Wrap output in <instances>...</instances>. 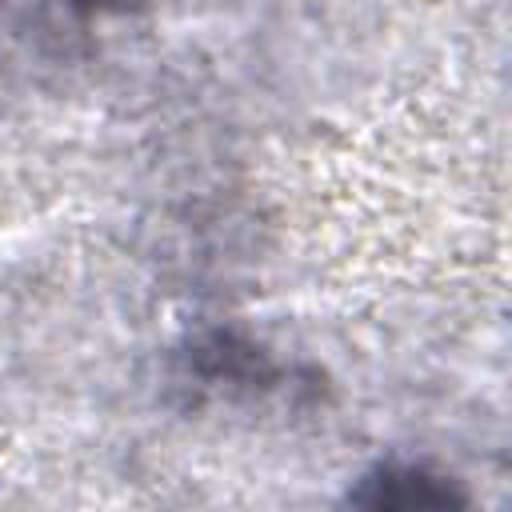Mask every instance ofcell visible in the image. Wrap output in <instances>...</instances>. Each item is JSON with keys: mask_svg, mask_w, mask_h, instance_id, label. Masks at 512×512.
<instances>
[{"mask_svg": "<svg viewBox=\"0 0 512 512\" xmlns=\"http://www.w3.org/2000/svg\"><path fill=\"white\" fill-rule=\"evenodd\" d=\"M360 504H396V508H428V504H460V492H452L448 480L424 476L420 468H384L372 480H364V492H356Z\"/></svg>", "mask_w": 512, "mask_h": 512, "instance_id": "cell-1", "label": "cell"}]
</instances>
